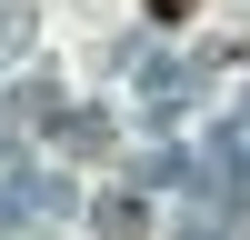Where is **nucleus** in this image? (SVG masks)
Segmentation results:
<instances>
[{"label": "nucleus", "mask_w": 250, "mask_h": 240, "mask_svg": "<svg viewBox=\"0 0 250 240\" xmlns=\"http://www.w3.org/2000/svg\"><path fill=\"white\" fill-rule=\"evenodd\" d=\"M200 10V0H150V20H190Z\"/></svg>", "instance_id": "f257e3e1"}]
</instances>
